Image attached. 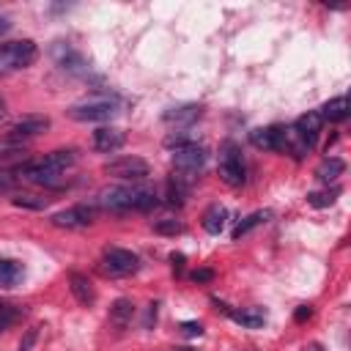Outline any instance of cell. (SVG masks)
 I'll return each instance as SVG.
<instances>
[{"label":"cell","instance_id":"cell-1","mask_svg":"<svg viewBox=\"0 0 351 351\" xmlns=\"http://www.w3.org/2000/svg\"><path fill=\"white\" fill-rule=\"evenodd\" d=\"M159 203L156 192L148 186H126V184H110L96 192V206L107 211H148Z\"/></svg>","mask_w":351,"mask_h":351},{"label":"cell","instance_id":"cell-2","mask_svg":"<svg viewBox=\"0 0 351 351\" xmlns=\"http://www.w3.org/2000/svg\"><path fill=\"white\" fill-rule=\"evenodd\" d=\"M115 112H118V96L115 93H93V96H85L82 101L69 107V115L74 121H85V123L110 121Z\"/></svg>","mask_w":351,"mask_h":351},{"label":"cell","instance_id":"cell-3","mask_svg":"<svg viewBox=\"0 0 351 351\" xmlns=\"http://www.w3.org/2000/svg\"><path fill=\"white\" fill-rule=\"evenodd\" d=\"M38 58V47L30 38L22 41H8L0 47V77H8L19 69H27Z\"/></svg>","mask_w":351,"mask_h":351},{"label":"cell","instance_id":"cell-4","mask_svg":"<svg viewBox=\"0 0 351 351\" xmlns=\"http://www.w3.org/2000/svg\"><path fill=\"white\" fill-rule=\"evenodd\" d=\"M219 178L230 186H241L244 178H247V170H244V156H241V148L233 143V140H225L219 145Z\"/></svg>","mask_w":351,"mask_h":351},{"label":"cell","instance_id":"cell-5","mask_svg":"<svg viewBox=\"0 0 351 351\" xmlns=\"http://www.w3.org/2000/svg\"><path fill=\"white\" fill-rule=\"evenodd\" d=\"M104 173L115 176L121 181H143L151 170H148V162L140 159V156H118V159L104 165Z\"/></svg>","mask_w":351,"mask_h":351},{"label":"cell","instance_id":"cell-6","mask_svg":"<svg viewBox=\"0 0 351 351\" xmlns=\"http://www.w3.org/2000/svg\"><path fill=\"white\" fill-rule=\"evenodd\" d=\"M104 269L112 277H129L140 269V258L132 250H121V247H107L104 250Z\"/></svg>","mask_w":351,"mask_h":351},{"label":"cell","instance_id":"cell-7","mask_svg":"<svg viewBox=\"0 0 351 351\" xmlns=\"http://www.w3.org/2000/svg\"><path fill=\"white\" fill-rule=\"evenodd\" d=\"M203 165H206V151L197 143H189V145H181V148L173 151V167L181 176H189L192 178L195 173L203 170Z\"/></svg>","mask_w":351,"mask_h":351},{"label":"cell","instance_id":"cell-8","mask_svg":"<svg viewBox=\"0 0 351 351\" xmlns=\"http://www.w3.org/2000/svg\"><path fill=\"white\" fill-rule=\"evenodd\" d=\"M16 176L27 178L30 184H38V186H47V189H58L63 184V173H55V170H47L41 162H25L16 167Z\"/></svg>","mask_w":351,"mask_h":351},{"label":"cell","instance_id":"cell-9","mask_svg":"<svg viewBox=\"0 0 351 351\" xmlns=\"http://www.w3.org/2000/svg\"><path fill=\"white\" fill-rule=\"evenodd\" d=\"M93 217H96L93 206L80 203V206H71V208H63V211L52 214V225L69 228V230H71V228H88V225L93 222Z\"/></svg>","mask_w":351,"mask_h":351},{"label":"cell","instance_id":"cell-10","mask_svg":"<svg viewBox=\"0 0 351 351\" xmlns=\"http://www.w3.org/2000/svg\"><path fill=\"white\" fill-rule=\"evenodd\" d=\"M47 129H49V118H44V115H25V118H19V121L8 129V140L22 143V140H30V137L44 134Z\"/></svg>","mask_w":351,"mask_h":351},{"label":"cell","instance_id":"cell-11","mask_svg":"<svg viewBox=\"0 0 351 351\" xmlns=\"http://www.w3.org/2000/svg\"><path fill=\"white\" fill-rule=\"evenodd\" d=\"M52 58H55V63H58L63 71H71V74H85V71H88L85 58H82L77 49H71L69 44H63V41H58V44L52 47Z\"/></svg>","mask_w":351,"mask_h":351},{"label":"cell","instance_id":"cell-12","mask_svg":"<svg viewBox=\"0 0 351 351\" xmlns=\"http://www.w3.org/2000/svg\"><path fill=\"white\" fill-rule=\"evenodd\" d=\"M90 143H93L96 151H101V154H112V151L123 148L126 134H123L121 129H115V126H99V129L93 132Z\"/></svg>","mask_w":351,"mask_h":351},{"label":"cell","instance_id":"cell-13","mask_svg":"<svg viewBox=\"0 0 351 351\" xmlns=\"http://www.w3.org/2000/svg\"><path fill=\"white\" fill-rule=\"evenodd\" d=\"M277 151H282V154H291L293 159H302V156L310 151V145L304 143V137H302V134H299L293 126H280Z\"/></svg>","mask_w":351,"mask_h":351},{"label":"cell","instance_id":"cell-14","mask_svg":"<svg viewBox=\"0 0 351 351\" xmlns=\"http://www.w3.org/2000/svg\"><path fill=\"white\" fill-rule=\"evenodd\" d=\"M203 115V107H197V104H181V107H173V110H167L165 115H162V121L165 123H170V126H192L197 118Z\"/></svg>","mask_w":351,"mask_h":351},{"label":"cell","instance_id":"cell-15","mask_svg":"<svg viewBox=\"0 0 351 351\" xmlns=\"http://www.w3.org/2000/svg\"><path fill=\"white\" fill-rule=\"evenodd\" d=\"M69 288H71L74 299H77L82 307H90V304L96 302V291H93V282H90L85 274H80V271H71V274H69Z\"/></svg>","mask_w":351,"mask_h":351},{"label":"cell","instance_id":"cell-16","mask_svg":"<svg viewBox=\"0 0 351 351\" xmlns=\"http://www.w3.org/2000/svg\"><path fill=\"white\" fill-rule=\"evenodd\" d=\"M321 115L315 112V110H310V112H304V115H299L296 118V123H293V129L304 137V143L313 148V143H315V137H318V132H321Z\"/></svg>","mask_w":351,"mask_h":351},{"label":"cell","instance_id":"cell-17","mask_svg":"<svg viewBox=\"0 0 351 351\" xmlns=\"http://www.w3.org/2000/svg\"><path fill=\"white\" fill-rule=\"evenodd\" d=\"M321 121H329V123H340V121H346L348 115H351V104H348V99L346 96H335V99H329L324 107H321Z\"/></svg>","mask_w":351,"mask_h":351},{"label":"cell","instance_id":"cell-18","mask_svg":"<svg viewBox=\"0 0 351 351\" xmlns=\"http://www.w3.org/2000/svg\"><path fill=\"white\" fill-rule=\"evenodd\" d=\"M25 280V266L14 258H0V288H16Z\"/></svg>","mask_w":351,"mask_h":351},{"label":"cell","instance_id":"cell-19","mask_svg":"<svg viewBox=\"0 0 351 351\" xmlns=\"http://www.w3.org/2000/svg\"><path fill=\"white\" fill-rule=\"evenodd\" d=\"M225 219H228V211H225V206H219V203H211L206 211H203V230L206 233H211V236H217V233H222V228H225Z\"/></svg>","mask_w":351,"mask_h":351},{"label":"cell","instance_id":"cell-20","mask_svg":"<svg viewBox=\"0 0 351 351\" xmlns=\"http://www.w3.org/2000/svg\"><path fill=\"white\" fill-rule=\"evenodd\" d=\"M132 315H134V304H132L129 299H115V302H112V307H110V324H112L118 332H123V329L132 324Z\"/></svg>","mask_w":351,"mask_h":351},{"label":"cell","instance_id":"cell-21","mask_svg":"<svg viewBox=\"0 0 351 351\" xmlns=\"http://www.w3.org/2000/svg\"><path fill=\"white\" fill-rule=\"evenodd\" d=\"M38 162H41L47 170H55V173H66V170H69V167L77 162V154H74L71 148H66V151L60 148V151H52V154H47V156H44V159H38Z\"/></svg>","mask_w":351,"mask_h":351},{"label":"cell","instance_id":"cell-22","mask_svg":"<svg viewBox=\"0 0 351 351\" xmlns=\"http://www.w3.org/2000/svg\"><path fill=\"white\" fill-rule=\"evenodd\" d=\"M189 186H192V178L189 176H170V181H167V203L170 206H181L184 200H186V195H189Z\"/></svg>","mask_w":351,"mask_h":351},{"label":"cell","instance_id":"cell-23","mask_svg":"<svg viewBox=\"0 0 351 351\" xmlns=\"http://www.w3.org/2000/svg\"><path fill=\"white\" fill-rule=\"evenodd\" d=\"M250 140L255 148H263V151H277V140H280V126H261V129H252L250 132Z\"/></svg>","mask_w":351,"mask_h":351},{"label":"cell","instance_id":"cell-24","mask_svg":"<svg viewBox=\"0 0 351 351\" xmlns=\"http://www.w3.org/2000/svg\"><path fill=\"white\" fill-rule=\"evenodd\" d=\"M230 318L241 324L244 329H261L266 324V313L261 307H247V310H230Z\"/></svg>","mask_w":351,"mask_h":351},{"label":"cell","instance_id":"cell-25","mask_svg":"<svg viewBox=\"0 0 351 351\" xmlns=\"http://www.w3.org/2000/svg\"><path fill=\"white\" fill-rule=\"evenodd\" d=\"M343 170H346V162H343L340 156H326V159L315 167V178L324 181V184H329V181H335L337 176H343Z\"/></svg>","mask_w":351,"mask_h":351},{"label":"cell","instance_id":"cell-26","mask_svg":"<svg viewBox=\"0 0 351 351\" xmlns=\"http://www.w3.org/2000/svg\"><path fill=\"white\" fill-rule=\"evenodd\" d=\"M266 217H269V211H255V214H250V217H244L236 228H233V239H241V236H247L252 228H258L261 222H266Z\"/></svg>","mask_w":351,"mask_h":351},{"label":"cell","instance_id":"cell-27","mask_svg":"<svg viewBox=\"0 0 351 351\" xmlns=\"http://www.w3.org/2000/svg\"><path fill=\"white\" fill-rule=\"evenodd\" d=\"M11 203L19 206V208H33V211L47 208V197H38V195H30V192H16L11 197Z\"/></svg>","mask_w":351,"mask_h":351},{"label":"cell","instance_id":"cell-28","mask_svg":"<svg viewBox=\"0 0 351 351\" xmlns=\"http://www.w3.org/2000/svg\"><path fill=\"white\" fill-rule=\"evenodd\" d=\"M337 197V189H329V192H310L307 195V203L315 206V208H324V206H332Z\"/></svg>","mask_w":351,"mask_h":351},{"label":"cell","instance_id":"cell-29","mask_svg":"<svg viewBox=\"0 0 351 351\" xmlns=\"http://www.w3.org/2000/svg\"><path fill=\"white\" fill-rule=\"evenodd\" d=\"M154 230L162 233V236H176V233L184 230V225L176 222V219H159V222H154Z\"/></svg>","mask_w":351,"mask_h":351},{"label":"cell","instance_id":"cell-30","mask_svg":"<svg viewBox=\"0 0 351 351\" xmlns=\"http://www.w3.org/2000/svg\"><path fill=\"white\" fill-rule=\"evenodd\" d=\"M16 154H25V145L22 143H14V140H0V159H11Z\"/></svg>","mask_w":351,"mask_h":351},{"label":"cell","instance_id":"cell-31","mask_svg":"<svg viewBox=\"0 0 351 351\" xmlns=\"http://www.w3.org/2000/svg\"><path fill=\"white\" fill-rule=\"evenodd\" d=\"M14 321H16V307H14V304L0 302V332H5Z\"/></svg>","mask_w":351,"mask_h":351},{"label":"cell","instance_id":"cell-32","mask_svg":"<svg viewBox=\"0 0 351 351\" xmlns=\"http://www.w3.org/2000/svg\"><path fill=\"white\" fill-rule=\"evenodd\" d=\"M181 332L189 335V337H197V335H203V326L195 324V321H184V324H181Z\"/></svg>","mask_w":351,"mask_h":351},{"label":"cell","instance_id":"cell-33","mask_svg":"<svg viewBox=\"0 0 351 351\" xmlns=\"http://www.w3.org/2000/svg\"><path fill=\"white\" fill-rule=\"evenodd\" d=\"M192 280H195V282H211V280H214V271H211V269H195V271H192Z\"/></svg>","mask_w":351,"mask_h":351},{"label":"cell","instance_id":"cell-34","mask_svg":"<svg viewBox=\"0 0 351 351\" xmlns=\"http://www.w3.org/2000/svg\"><path fill=\"white\" fill-rule=\"evenodd\" d=\"M156 307H159L156 302H151V304H148V313H145V324H143L145 329H151V321H156Z\"/></svg>","mask_w":351,"mask_h":351},{"label":"cell","instance_id":"cell-35","mask_svg":"<svg viewBox=\"0 0 351 351\" xmlns=\"http://www.w3.org/2000/svg\"><path fill=\"white\" fill-rule=\"evenodd\" d=\"M310 315H313V310H310V304H302V307H299V310L293 313V318H296V321H304V318H310Z\"/></svg>","mask_w":351,"mask_h":351},{"label":"cell","instance_id":"cell-36","mask_svg":"<svg viewBox=\"0 0 351 351\" xmlns=\"http://www.w3.org/2000/svg\"><path fill=\"white\" fill-rule=\"evenodd\" d=\"M14 184V176L11 173H0V189H8Z\"/></svg>","mask_w":351,"mask_h":351},{"label":"cell","instance_id":"cell-37","mask_svg":"<svg viewBox=\"0 0 351 351\" xmlns=\"http://www.w3.org/2000/svg\"><path fill=\"white\" fill-rule=\"evenodd\" d=\"M11 30V19H5V16H0V36H5Z\"/></svg>","mask_w":351,"mask_h":351},{"label":"cell","instance_id":"cell-38","mask_svg":"<svg viewBox=\"0 0 351 351\" xmlns=\"http://www.w3.org/2000/svg\"><path fill=\"white\" fill-rule=\"evenodd\" d=\"M176 351H195V348H186V346H181V348H176Z\"/></svg>","mask_w":351,"mask_h":351},{"label":"cell","instance_id":"cell-39","mask_svg":"<svg viewBox=\"0 0 351 351\" xmlns=\"http://www.w3.org/2000/svg\"><path fill=\"white\" fill-rule=\"evenodd\" d=\"M3 115H5V110H3V107H0V118H3Z\"/></svg>","mask_w":351,"mask_h":351},{"label":"cell","instance_id":"cell-40","mask_svg":"<svg viewBox=\"0 0 351 351\" xmlns=\"http://www.w3.org/2000/svg\"><path fill=\"white\" fill-rule=\"evenodd\" d=\"M0 107H3V99H0Z\"/></svg>","mask_w":351,"mask_h":351}]
</instances>
